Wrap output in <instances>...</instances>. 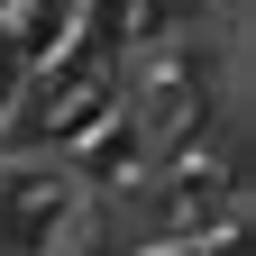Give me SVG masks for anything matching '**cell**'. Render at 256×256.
I'll list each match as a JSON object with an SVG mask.
<instances>
[{
    "label": "cell",
    "mask_w": 256,
    "mask_h": 256,
    "mask_svg": "<svg viewBox=\"0 0 256 256\" xmlns=\"http://www.w3.org/2000/svg\"><path fill=\"white\" fill-rule=\"evenodd\" d=\"M64 220H74V183L46 165H18L0 183V256H55Z\"/></svg>",
    "instance_id": "cell-1"
},
{
    "label": "cell",
    "mask_w": 256,
    "mask_h": 256,
    "mask_svg": "<svg viewBox=\"0 0 256 256\" xmlns=\"http://www.w3.org/2000/svg\"><path fill=\"white\" fill-rule=\"evenodd\" d=\"M28 101V37H18V28H0V119H10Z\"/></svg>",
    "instance_id": "cell-2"
}]
</instances>
